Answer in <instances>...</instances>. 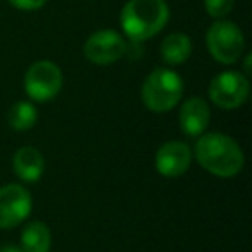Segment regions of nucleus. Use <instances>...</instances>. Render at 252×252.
I'll list each match as a JSON object with an SVG mask.
<instances>
[{
	"label": "nucleus",
	"mask_w": 252,
	"mask_h": 252,
	"mask_svg": "<svg viewBox=\"0 0 252 252\" xmlns=\"http://www.w3.org/2000/svg\"><path fill=\"white\" fill-rule=\"evenodd\" d=\"M195 158L211 175L231 178L244 168V152L238 144L223 133H206L195 144Z\"/></svg>",
	"instance_id": "nucleus-1"
},
{
	"label": "nucleus",
	"mask_w": 252,
	"mask_h": 252,
	"mask_svg": "<svg viewBox=\"0 0 252 252\" xmlns=\"http://www.w3.org/2000/svg\"><path fill=\"white\" fill-rule=\"evenodd\" d=\"M125 35L133 43L156 36L169 21V7L164 0H128L119 16Z\"/></svg>",
	"instance_id": "nucleus-2"
},
{
	"label": "nucleus",
	"mask_w": 252,
	"mask_h": 252,
	"mask_svg": "<svg viewBox=\"0 0 252 252\" xmlns=\"http://www.w3.org/2000/svg\"><path fill=\"white\" fill-rule=\"evenodd\" d=\"M183 95V81L173 69L158 67L142 85V100L154 112H168L180 102Z\"/></svg>",
	"instance_id": "nucleus-3"
},
{
	"label": "nucleus",
	"mask_w": 252,
	"mask_h": 252,
	"mask_svg": "<svg viewBox=\"0 0 252 252\" xmlns=\"http://www.w3.org/2000/svg\"><path fill=\"white\" fill-rule=\"evenodd\" d=\"M209 54L221 64H233L244 52V33L231 21H216L211 25L206 35Z\"/></svg>",
	"instance_id": "nucleus-4"
},
{
	"label": "nucleus",
	"mask_w": 252,
	"mask_h": 252,
	"mask_svg": "<svg viewBox=\"0 0 252 252\" xmlns=\"http://www.w3.org/2000/svg\"><path fill=\"white\" fill-rule=\"evenodd\" d=\"M63 88V71L52 61H36L25 74V90L35 102L52 100Z\"/></svg>",
	"instance_id": "nucleus-5"
},
{
	"label": "nucleus",
	"mask_w": 252,
	"mask_h": 252,
	"mask_svg": "<svg viewBox=\"0 0 252 252\" xmlns=\"http://www.w3.org/2000/svg\"><path fill=\"white\" fill-rule=\"evenodd\" d=\"M249 80L237 71H224L213 78L209 85V97L214 105L221 109H237L245 104L249 97Z\"/></svg>",
	"instance_id": "nucleus-6"
},
{
	"label": "nucleus",
	"mask_w": 252,
	"mask_h": 252,
	"mask_svg": "<svg viewBox=\"0 0 252 252\" xmlns=\"http://www.w3.org/2000/svg\"><path fill=\"white\" fill-rule=\"evenodd\" d=\"M125 38L114 30H98L92 33L83 45V54L90 63L107 66L119 61L126 54Z\"/></svg>",
	"instance_id": "nucleus-7"
},
{
	"label": "nucleus",
	"mask_w": 252,
	"mask_h": 252,
	"mask_svg": "<svg viewBox=\"0 0 252 252\" xmlns=\"http://www.w3.org/2000/svg\"><path fill=\"white\" fill-rule=\"evenodd\" d=\"M32 195L21 185L9 183L0 189V230L21 224L32 213Z\"/></svg>",
	"instance_id": "nucleus-8"
},
{
	"label": "nucleus",
	"mask_w": 252,
	"mask_h": 252,
	"mask_svg": "<svg viewBox=\"0 0 252 252\" xmlns=\"http://www.w3.org/2000/svg\"><path fill=\"white\" fill-rule=\"evenodd\" d=\"M192 162V152L187 144L180 140L166 142L156 154V168L166 178H176L187 173Z\"/></svg>",
	"instance_id": "nucleus-9"
},
{
	"label": "nucleus",
	"mask_w": 252,
	"mask_h": 252,
	"mask_svg": "<svg viewBox=\"0 0 252 252\" xmlns=\"http://www.w3.org/2000/svg\"><path fill=\"white\" fill-rule=\"evenodd\" d=\"M211 119L209 105L204 98L192 97L180 109V128L189 137H200L207 130Z\"/></svg>",
	"instance_id": "nucleus-10"
},
{
	"label": "nucleus",
	"mask_w": 252,
	"mask_h": 252,
	"mask_svg": "<svg viewBox=\"0 0 252 252\" xmlns=\"http://www.w3.org/2000/svg\"><path fill=\"white\" fill-rule=\"evenodd\" d=\"M12 168L14 173L26 183L38 182L45 169V161L40 151L35 147H23L14 154L12 159Z\"/></svg>",
	"instance_id": "nucleus-11"
},
{
	"label": "nucleus",
	"mask_w": 252,
	"mask_h": 252,
	"mask_svg": "<svg viewBox=\"0 0 252 252\" xmlns=\"http://www.w3.org/2000/svg\"><path fill=\"white\" fill-rule=\"evenodd\" d=\"M192 54V42L185 33H171L161 43V57L169 66L183 64Z\"/></svg>",
	"instance_id": "nucleus-12"
},
{
	"label": "nucleus",
	"mask_w": 252,
	"mask_h": 252,
	"mask_svg": "<svg viewBox=\"0 0 252 252\" xmlns=\"http://www.w3.org/2000/svg\"><path fill=\"white\" fill-rule=\"evenodd\" d=\"M23 252H49L50 251V230L42 221H32L23 230L21 235Z\"/></svg>",
	"instance_id": "nucleus-13"
},
{
	"label": "nucleus",
	"mask_w": 252,
	"mask_h": 252,
	"mask_svg": "<svg viewBox=\"0 0 252 252\" xmlns=\"http://www.w3.org/2000/svg\"><path fill=\"white\" fill-rule=\"evenodd\" d=\"M38 118V112L36 107L28 100H19L9 109V125H11L12 130L16 131H26L30 128H33Z\"/></svg>",
	"instance_id": "nucleus-14"
},
{
	"label": "nucleus",
	"mask_w": 252,
	"mask_h": 252,
	"mask_svg": "<svg viewBox=\"0 0 252 252\" xmlns=\"http://www.w3.org/2000/svg\"><path fill=\"white\" fill-rule=\"evenodd\" d=\"M235 5V0H204L206 12L214 19H221L231 12Z\"/></svg>",
	"instance_id": "nucleus-15"
},
{
	"label": "nucleus",
	"mask_w": 252,
	"mask_h": 252,
	"mask_svg": "<svg viewBox=\"0 0 252 252\" xmlns=\"http://www.w3.org/2000/svg\"><path fill=\"white\" fill-rule=\"evenodd\" d=\"M9 2L19 11H38L47 4V0H9Z\"/></svg>",
	"instance_id": "nucleus-16"
},
{
	"label": "nucleus",
	"mask_w": 252,
	"mask_h": 252,
	"mask_svg": "<svg viewBox=\"0 0 252 252\" xmlns=\"http://www.w3.org/2000/svg\"><path fill=\"white\" fill-rule=\"evenodd\" d=\"M0 252H23V251L18 247H14V245H5V247L0 249Z\"/></svg>",
	"instance_id": "nucleus-17"
},
{
	"label": "nucleus",
	"mask_w": 252,
	"mask_h": 252,
	"mask_svg": "<svg viewBox=\"0 0 252 252\" xmlns=\"http://www.w3.org/2000/svg\"><path fill=\"white\" fill-rule=\"evenodd\" d=\"M249 64H251V56H247V59H245V73H251V66H249Z\"/></svg>",
	"instance_id": "nucleus-18"
}]
</instances>
